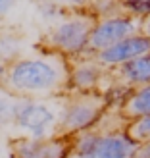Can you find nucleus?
I'll list each match as a JSON object with an SVG mask.
<instances>
[{"mask_svg":"<svg viewBox=\"0 0 150 158\" xmlns=\"http://www.w3.org/2000/svg\"><path fill=\"white\" fill-rule=\"evenodd\" d=\"M4 87L18 97H64L69 93V60L41 46L8 64Z\"/></svg>","mask_w":150,"mask_h":158,"instance_id":"f257e3e1","label":"nucleus"},{"mask_svg":"<svg viewBox=\"0 0 150 158\" xmlns=\"http://www.w3.org/2000/svg\"><path fill=\"white\" fill-rule=\"evenodd\" d=\"M139 145L127 133V123L106 125L102 118L92 129L71 137L67 158H135Z\"/></svg>","mask_w":150,"mask_h":158,"instance_id":"f03ea898","label":"nucleus"},{"mask_svg":"<svg viewBox=\"0 0 150 158\" xmlns=\"http://www.w3.org/2000/svg\"><path fill=\"white\" fill-rule=\"evenodd\" d=\"M96 19L98 18L91 10L64 12L46 29V33L41 39V46L62 54L67 60L83 56V54H91V33Z\"/></svg>","mask_w":150,"mask_h":158,"instance_id":"7ed1b4c3","label":"nucleus"},{"mask_svg":"<svg viewBox=\"0 0 150 158\" xmlns=\"http://www.w3.org/2000/svg\"><path fill=\"white\" fill-rule=\"evenodd\" d=\"M62 108H64V97H48V98L19 97L18 106H15L12 139L15 137L43 139L58 135Z\"/></svg>","mask_w":150,"mask_h":158,"instance_id":"20e7f679","label":"nucleus"},{"mask_svg":"<svg viewBox=\"0 0 150 158\" xmlns=\"http://www.w3.org/2000/svg\"><path fill=\"white\" fill-rule=\"evenodd\" d=\"M108 108V98L100 91H69L67 94H64V108H62L58 135L71 139L83 131L92 129L104 118Z\"/></svg>","mask_w":150,"mask_h":158,"instance_id":"39448f33","label":"nucleus"},{"mask_svg":"<svg viewBox=\"0 0 150 158\" xmlns=\"http://www.w3.org/2000/svg\"><path fill=\"white\" fill-rule=\"evenodd\" d=\"M140 25H143V19H139L131 14H120V15H112V18L96 19L94 29L91 33L89 52L96 54L100 50L110 48V46H114L116 43L127 39L129 35L139 33Z\"/></svg>","mask_w":150,"mask_h":158,"instance_id":"423d86ee","label":"nucleus"},{"mask_svg":"<svg viewBox=\"0 0 150 158\" xmlns=\"http://www.w3.org/2000/svg\"><path fill=\"white\" fill-rule=\"evenodd\" d=\"M71 139L54 135L43 139L15 137L10 141L12 158H67Z\"/></svg>","mask_w":150,"mask_h":158,"instance_id":"0eeeda50","label":"nucleus"},{"mask_svg":"<svg viewBox=\"0 0 150 158\" xmlns=\"http://www.w3.org/2000/svg\"><path fill=\"white\" fill-rule=\"evenodd\" d=\"M108 72L110 69L102 66L94 54H83V56L71 58L69 60V91H102L100 85Z\"/></svg>","mask_w":150,"mask_h":158,"instance_id":"6e6552de","label":"nucleus"},{"mask_svg":"<svg viewBox=\"0 0 150 158\" xmlns=\"http://www.w3.org/2000/svg\"><path fill=\"white\" fill-rule=\"evenodd\" d=\"M150 54V37L144 35L143 31H139L135 35H129L127 39L116 43L114 46H110L106 50L96 52L94 56L100 60V64L108 69H116L127 62L135 60L139 56Z\"/></svg>","mask_w":150,"mask_h":158,"instance_id":"1a4fd4ad","label":"nucleus"},{"mask_svg":"<svg viewBox=\"0 0 150 158\" xmlns=\"http://www.w3.org/2000/svg\"><path fill=\"white\" fill-rule=\"evenodd\" d=\"M112 73L117 77V81H121L129 87L148 85L150 83V54L139 56L135 60L127 62V64L112 69Z\"/></svg>","mask_w":150,"mask_h":158,"instance_id":"9d476101","label":"nucleus"},{"mask_svg":"<svg viewBox=\"0 0 150 158\" xmlns=\"http://www.w3.org/2000/svg\"><path fill=\"white\" fill-rule=\"evenodd\" d=\"M120 112L127 122L139 120V118L150 116V83L135 87L133 93L129 94V98L123 102V106L120 108Z\"/></svg>","mask_w":150,"mask_h":158,"instance_id":"9b49d317","label":"nucleus"},{"mask_svg":"<svg viewBox=\"0 0 150 158\" xmlns=\"http://www.w3.org/2000/svg\"><path fill=\"white\" fill-rule=\"evenodd\" d=\"M18 94L0 87V135L12 139L14 122H15V106H18Z\"/></svg>","mask_w":150,"mask_h":158,"instance_id":"f8f14e48","label":"nucleus"},{"mask_svg":"<svg viewBox=\"0 0 150 158\" xmlns=\"http://www.w3.org/2000/svg\"><path fill=\"white\" fill-rule=\"evenodd\" d=\"M21 46H23V37L19 35V31H14L8 27L0 29V62L10 64L15 58L23 56Z\"/></svg>","mask_w":150,"mask_h":158,"instance_id":"ddd939ff","label":"nucleus"},{"mask_svg":"<svg viewBox=\"0 0 150 158\" xmlns=\"http://www.w3.org/2000/svg\"><path fill=\"white\" fill-rule=\"evenodd\" d=\"M91 12L96 15L98 19L102 18H112V15L127 14L123 8V0H94L91 6Z\"/></svg>","mask_w":150,"mask_h":158,"instance_id":"4468645a","label":"nucleus"},{"mask_svg":"<svg viewBox=\"0 0 150 158\" xmlns=\"http://www.w3.org/2000/svg\"><path fill=\"white\" fill-rule=\"evenodd\" d=\"M127 133L137 141V143H144L150 141V116L139 118L127 123Z\"/></svg>","mask_w":150,"mask_h":158,"instance_id":"2eb2a0df","label":"nucleus"},{"mask_svg":"<svg viewBox=\"0 0 150 158\" xmlns=\"http://www.w3.org/2000/svg\"><path fill=\"white\" fill-rule=\"evenodd\" d=\"M123 8L127 14L139 19H144L150 15V0H123Z\"/></svg>","mask_w":150,"mask_h":158,"instance_id":"dca6fc26","label":"nucleus"},{"mask_svg":"<svg viewBox=\"0 0 150 158\" xmlns=\"http://www.w3.org/2000/svg\"><path fill=\"white\" fill-rule=\"evenodd\" d=\"M64 12H81V10H91L94 0H50Z\"/></svg>","mask_w":150,"mask_h":158,"instance_id":"f3484780","label":"nucleus"},{"mask_svg":"<svg viewBox=\"0 0 150 158\" xmlns=\"http://www.w3.org/2000/svg\"><path fill=\"white\" fill-rule=\"evenodd\" d=\"M19 4H21V0H0V25L8 18H12L14 12L19 8Z\"/></svg>","mask_w":150,"mask_h":158,"instance_id":"a211bd4d","label":"nucleus"},{"mask_svg":"<svg viewBox=\"0 0 150 158\" xmlns=\"http://www.w3.org/2000/svg\"><path fill=\"white\" fill-rule=\"evenodd\" d=\"M10 137L0 135V158H12V151H10Z\"/></svg>","mask_w":150,"mask_h":158,"instance_id":"6ab92c4d","label":"nucleus"},{"mask_svg":"<svg viewBox=\"0 0 150 158\" xmlns=\"http://www.w3.org/2000/svg\"><path fill=\"white\" fill-rule=\"evenodd\" d=\"M135 158H150V141H144V143L139 145Z\"/></svg>","mask_w":150,"mask_h":158,"instance_id":"aec40b11","label":"nucleus"},{"mask_svg":"<svg viewBox=\"0 0 150 158\" xmlns=\"http://www.w3.org/2000/svg\"><path fill=\"white\" fill-rule=\"evenodd\" d=\"M6 75H8V64L6 62H0V87H4Z\"/></svg>","mask_w":150,"mask_h":158,"instance_id":"412c9836","label":"nucleus"},{"mask_svg":"<svg viewBox=\"0 0 150 158\" xmlns=\"http://www.w3.org/2000/svg\"><path fill=\"white\" fill-rule=\"evenodd\" d=\"M140 31H143L144 35H148V37H150V15L143 19V25H140Z\"/></svg>","mask_w":150,"mask_h":158,"instance_id":"4be33fe9","label":"nucleus"}]
</instances>
